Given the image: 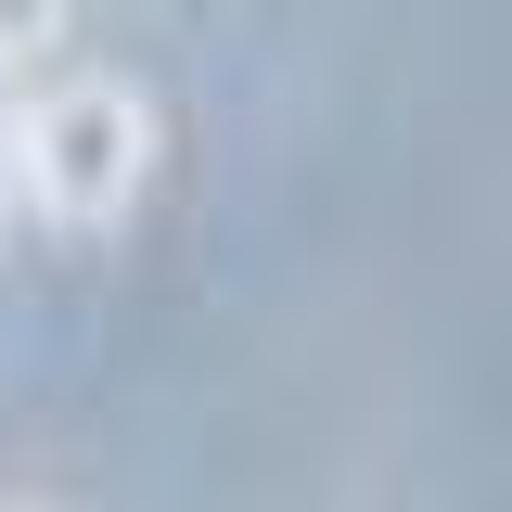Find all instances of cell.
Wrapping results in <instances>:
<instances>
[{"label": "cell", "instance_id": "cell-3", "mask_svg": "<svg viewBox=\"0 0 512 512\" xmlns=\"http://www.w3.org/2000/svg\"><path fill=\"white\" fill-rule=\"evenodd\" d=\"M0 512H52V500H0Z\"/></svg>", "mask_w": 512, "mask_h": 512}, {"label": "cell", "instance_id": "cell-2", "mask_svg": "<svg viewBox=\"0 0 512 512\" xmlns=\"http://www.w3.org/2000/svg\"><path fill=\"white\" fill-rule=\"evenodd\" d=\"M64 13H77V0H0V64H39L64 39Z\"/></svg>", "mask_w": 512, "mask_h": 512}, {"label": "cell", "instance_id": "cell-1", "mask_svg": "<svg viewBox=\"0 0 512 512\" xmlns=\"http://www.w3.org/2000/svg\"><path fill=\"white\" fill-rule=\"evenodd\" d=\"M154 192V103L128 77H52V103L13 116V205L52 231H116Z\"/></svg>", "mask_w": 512, "mask_h": 512}]
</instances>
